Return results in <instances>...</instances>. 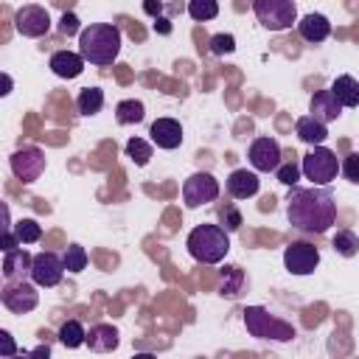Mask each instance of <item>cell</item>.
<instances>
[{
	"mask_svg": "<svg viewBox=\"0 0 359 359\" xmlns=\"http://www.w3.org/2000/svg\"><path fill=\"white\" fill-rule=\"evenodd\" d=\"M286 216L292 227L303 233H325L337 222V202L331 188H292L286 199Z\"/></svg>",
	"mask_w": 359,
	"mask_h": 359,
	"instance_id": "cell-1",
	"label": "cell"
},
{
	"mask_svg": "<svg viewBox=\"0 0 359 359\" xmlns=\"http://www.w3.org/2000/svg\"><path fill=\"white\" fill-rule=\"evenodd\" d=\"M79 53L90 65H112L121 53V28L112 22H93L79 34Z\"/></svg>",
	"mask_w": 359,
	"mask_h": 359,
	"instance_id": "cell-2",
	"label": "cell"
},
{
	"mask_svg": "<svg viewBox=\"0 0 359 359\" xmlns=\"http://www.w3.org/2000/svg\"><path fill=\"white\" fill-rule=\"evenodd\" d=\"M230 250V236L219 224H196L188 233V252L199 264H219Z\"/></svg>",
	"mask_w": 359,
	"mask_h": 359,
	"instance_id": "cell-3",
	"label": "cell"
},
{
	"mask_svg": "<svg viewBox=\"0 0 359 359\" xmlns=\"http://www.w3.org/2000/svg\"><path fill=\"white\" fill-rule=\"evenodd\" d=\"M244 325H247V331H250L252 337H258V339H278V342H286V339L294 337L292 323H286V320L269 314V311L261 309V306H250V309L244 311Z\"/></svg>",
	"mask_w": 359,
	"mask_h": 359,
	"instance_id": "cell-4",
	"label": "cell"
},
{
	"mask_svg": "<svg viewBox=\"0 0 359 359\" xmlns=\"http://www.w3.org/2000/svg\"><path fill=\"white\" fill-rule=\"evenodd\" d=\"M300 171L306 174V180H311V185H320L325 188L331 180H337V171H339V160L331 149L325 146H314L303 163H300Z\"/></svg>",
	"mask_w": 359,
	"mask_h": 359,
	"instance_id": "cell-5",
	"label": "cell"
},
{
	"mask_svg": "<svg viewBox=\"0 0 359 359\" xmlns=\"http://www.w3.org/2000/svg\"><path fill=\"white\" fill-rule=\"evenodd\" d=\"M252 11H255L258 22L269 31H286V28H292V22L297 17V8L292 0H255Z\"/></svg>",
	"mask_w": 359,
	"mask_h": 359,
	"instance_id": "cell-6",
	"label": "cell"
},
{
	"mask_svg": "<svg viewBox=\"0 0 359 359\" xmlns=\"http://www.w3.org/2000/svg\"><path fill=\"white\" fill-rule=\"evenodd\" d=\"M0 300L8 311L14 314H28L36 309L39 303V292H36V283H28V280H11L3 286L0 292Z\"/></svg>",
	"mask_w": 359,
	"mask_h": 359,
	"instance_id": "cell-7",
	"label": "cell"
},
{
	"mask_svg": "<svg viewBox=\"0 0 359 359\" xmlns=\"http://www.w3.org/2000/svg\"><path fill=\"white\" fill-rule=\"evenodd\" d=\"M219 196V182L213 174L208 171H196L191 174L185 182H182V199L188 208H199V205H208Z\"/></svg>",
	"mask_w": 359,
	"mask_h": 359,
	"instance_id": "cell-8",
	"label": "cell"
},
{
	"mask_svg": "<svg viewBox=\"0 0 359 359\" xmlns=\"http://www.w3.org/2000/svg\"><path fill=\"white\" fill-rule=\"evenodd\" d=\"M320 264V250L314 244H306V241H292L286 250H283V266L292 272V275H311Z\"/></svg>",
	"mask_w": 359,
	"mask_h": 359,
	"instance_id": "cell-9",
	"label": "cell"
},
{
	"mask_svg": "<svg viewBox=\"0 0 359 359\" xmlns=\"http://www.w3.org/2000/svg\"><path fill=\"white\" fill-rule=\"evenodd\" d=\"M65 272H67V269H65V258H59L56 252H36V255H34L31 280H34L36 286L50 289V286H56V283L62 280Z\"/></svg>",
	"mask_w": 359,
	"mask_h": 359,
	"instance_id": "cell-10",
	"label": "cell"
},
{
	"mask_svg": "<svg viewBox=\"0 0 359 359\" xmlns=\"http://www.w3.org/2000/svg\"><path fill=\"white\" fill-rule=\"evenodd\" d=\"M11 171L20 182H34L45 171V154L36 146H22L11 154Z\"/></svg>",
	"mask_w": 359,
	"mask_h": 359,
	"instance_id": "cell-11",
	"label": "cell"
},
{
	"mask_svg": "<svg viewBox=\"0 0 359 359\" xmlns=\"http://www.w3.org/2000/svg\"><path fill=\"white\" fill-rule=\"evenodd\" d=\"M14 25L22 36H31V39H39L50 31V14L42 8V6H22L17 14H14Z\"/></svg>",
	"mask_w": 359,
	"mask_h": 359,
	"instance_id": "cell-12",
	"label": "cell"
},
{
	"mask_svg": "<svg viewBox=\"0 0 359 359\" xmlns=\"http://www.w3.org/2000/svg\"><path fill=\"white\" fill-rule=\"evenodd\" d=\"M250 163L255 171H278L280 168V143L275 137H255L250 143Z\"/></svg>",
	"mask_w": 359,
	"mask_h": 359,
	"instance_id": "cell-13",
	"label": "cell"
},
{
	"mask_svg": "<svg viewBox=\"0 0 359 359\" xmlns=\"http://www.w3.org/2000/svg\"><path fill=\"white\" fill-rule=\"evenodd\" d=\"M149 135H151V143H154V146L168 149V151L182 143V126H180V121H174V118H157V121L151 123Z\"/></svg>",
	"mask_w": 359,
	"mask_h": 359,
	"instance_id": "cell-14",
	"label": "cell"
},
{
	"mask_svg": "<svg viewBox=\"0 0 359 359\" xmlns=\"http://www.w3.org/2000/svg\"><path fill=\"white\" fill-rule=\"evenodd\" d=\"M261 188V180L255 171H247V168H236L230 177H227V194L233 199H250L255 196Z\"/></svg>",
	"mask_w": 359,
	"mask_h": 359,
	"instance_id": "cell-15",
	"label": "cell"
},
{
	"mask_svg": "<svg viewBox=\"0 0 359 359\" xmlns=\"http://www.w3.org/2000/svg\"><path fill=\"white\" fill-rule=\"evenodd\" d=\"M342 115V104L334 98L331 90H320L311 95V118L320 123H331Z\"/></svg>",
	"mask_w": 359,
	"mask_h": 359,
	"instance_id": "cell-16",
	"label": "cell"
},
{
	"mask_svg": "<svg viewBox=\"0 0 359 359\" xmlns=\"http://www.w3.org/2000/svg\"><path fill=\"white\" fill-rule=\"evenodd\" d=\"M31 264H34V255H28L25 247L14 250V252H6L3 258V278L11 283V280H25V272L31 275Z\"/></svg>",
	"mask_w": 359,
	"mask_h": 359,
	"instance_id": "cell-17",
	"label": "cell"
},
{
	"mask_svg": "<svg viewBox=\"0 0 359 359\" xmlns=\"http://www.w3.org/2000/svg\"><path fill=\"white\" fill-rule=\"evenodd\" d=\"M118 328H112V325H107V323H101V325H93L90 331H87V348L90 351H95V353H109V351H115L118 348Z\"/></svg>",
	"mask_w": 359,
	"mask_h": 359,
	"instance_id": "cell-18",
	"label": "cell"
},
{
	"mask_svg": "<svg viewBox=\"0 0 359 359\" xmlns=\"http://www.w3.org/2000/svg\"><path fill=\"white\" fill-rule=\"evenodd\" d=\"M50 70L59 79H76L84 70V59H81V53H73V50H56L50 56Z\"/></svg>",
	"mask_w": 359,
	"mask_h": 359,
	"instance_id": "cell-19",
	"label": "cell"
},
{
	"mask_svg": "<svg viewBox=\"0 0 359 359\" xmlns=\"http://www.w3.org/2000/svg\"><path fill=\"white\" fill-rule=\"evenodd\" d=\"M297 31H300V36L306 39V42H323V39H328V34H331V22H328V17L325 14H306L300 22H297Z\"/></svg>",
	"mask_w": 359,
	"mask_h": 359,
	"instance_id": "cell-20",
	"label": "cell"
},
{
	"mask_svg": "<svg viewBox=\"0 0 359 359\" xmlns=\"http://www.w3.org/2000/svg\"><path fill=\"white\" fill-rule=\"evenodd\" d=\"M294 132H297V137H300L303 143H309V146H323V143H325V137H328V129H325V123L314 121L311 115H303V118H297V123H294Z\"/></svg>",
	"mask_w": 359,
	"mask_h": 359,
	"instance_id": "cell-21",
	"label": "cell"
},
{
	"mask_svg": "<svg viewBox=\"0 0 359 359\" xmlns=\"http://www.w3.org/2000/svg\"><path fill=\"white\" fill-rule=\"evenodd\" d=\"M328 90L342 107H359V81L353 76H337Z\"/></svg>",
	"mask_w": 359,
	"mask_h": 359,
	"instance_id": "cell-22",
	"label": "cell"
},
{
	"mask_svg": "<svg viewBox=\"0 0 359 359\" xmlns=\"http://www.w3.org/2000/svg\"><path fill=\"white\" fill-rule=\"evenodd\" d=\"M76 107H79V112H81L84 118L98 115L101 107H104V90H98V87H84V90L79 93V98H76Z\"/></svg>",
	"mask_w": 359,
	"mask_h": 359,
	"instance_id": "cell-23",
	"label": "cell"
},
{
	"mask_svg": "<svg viewBox=\"0 0 359 359\" xmlns=\"http://www.w3.org/2000/svg\"><path fill=\"white\" fill-rule=\"evenodd\" d=\"M115 118H118V123H123V126L140 123V121L146 118V107H143V101H137V98H126V101H121V104L115 107Z\"/></svg>",
	"mask_w": 359,
	"mask_h": 359,
	"instance_id": "cell-24",
	"label": "cell"
},
{
	"mask_svg": "<svg viewBox=\"0 0 359 359\" xmlns=\"http://www.w3.org/2000/svg\"><path fill=\"white\" fill-rule=\"evenodd\" d=\"M59 342H62L65 348H79V345H84V342H87V331H84V325H81L79 320H67V323H62V328H59Z\"/></svg>",
	"mask_w": 359,
	"mask_h": 359,
	"instance_id": "cell-25",
	"label": "cell"
},
{
	"mask_svg": "<svg viewBox=\"0 0 359 359\" xmlns=\"http://www.w3.org/2000/svg\"><path fill=\"white\" fill-rule=\"evenodd\" d=\"M334 250L342 255V258H353L359 252V236L353 230H337L334 236Z\"/></svg>",
	"mask_w": 359,
	"mask_h": 359,
	"instance_id": "cell-26",
	"label": "cell"
},
{
	"mask_svg": "<svg viewBox=\"0 0 359 359\" xmlns=\"http://www.w3.org/2000/svg\"><path fill=\"white\" fill-rule=\"evenodd\" d=\"M126 157L135 165H146L151 160V143H146L143 137H129L126 140Z\"/></svg>",
	"mask_w": 359,
	"mask_h": 359,
	"instance_id": "cell-27",
	"label": "cell"
},
{
	"mask_svg": "<svg viewBox=\"0 0 359 359\" xmlns=\"http://www.w3.org/2000/svg\"><path fill=\"white\" fill-rule=\"evenodd\" d=\"M188 14H191L196 22L213 20V17L219 14V3H216V0H191V3H188Z\"/></svg>",
	"mask_w": 359,
	"mask_h": 359,
	"instance_id": "cell-28",
	"label": "cell"
},
{
	"mask_svg": "<svg viewBox=\"0 0 359 359\" xmlns=\"http://www.w3.org/2000/svg\"><path fill=\"white\" fill-rule=\"evenodd\" d=\"M14 233H17V241L20 244H34L42 238V227L34 222V219H22L14 224Z\"/></svg>",
	"mask_w": 359,
	"mask_h": 359,
	"instance_id": "cell-29",
	"label": "cell"
},
{
	"mask_svg": "<svg viewBox=\"0 0 359 359\" xmlns=\"http://www.w3.org/2000/svg\"><path fill=\"white\" fill-rule=\"evenodd\" d=\"M62 258H65V269H67V272H73V275H76V272H81V269L87 266V252H84V247H81V244H70V247L65 250V255H62Z\"/></svg>",
	"mask_w": 359,
	"mask_h": 359,
	"instance_id": "cell-30",
	"label": "cell"
},
{
	"mask_svg": "<svg viewBox=\"0 0 359 359\" xmlns=\"http://www.w3.org/2000/svg\"><path fill=\"white\" fill-rule=\"evenodd\" d=\"M241 283H244V275H241L238 266H224L222 269V294H230V297L238 294Z\"/></svg>",
	"mask_w": 359,
	"mask_h": 359,
	"instance_id": "cell-31",
	"label": "cell"
},
{
	"mask_svg": "<svg viewBox=\"0 0 359 359\" xmlns=\"http://www.w3.org/2000/svg\"><path fill=\"white\" fill-rule=\"evenodd\" d=\"M233 50H236L233 34H216V36H210V53L224 56V53H233Z\"/></svg>",
	"mask_w": 359,
	"mask_h": 359,
	"instance_id": "cell-32",
	"label": "cell"
},
{
	"mask_svg": "<svg viewBox=\"0 0 359 359\" xmlns=\"http://www.w3.org/2000/svg\"><path fill=\"white\" fill-rule=\"evenodd\" d=\"M339 171L345 174V180H348V182L359 185V151L348 154V157H345V160L339 163Z\"/></svg>",
	"mask_w": 359,
	"mask_h": 359,
	"instance_id": "cell-33",
	"label": "cell"
},
{
	"mask_svg": "<svg viewBox=\"0 0 359 359\" xmlns=\"http://www.w3.org/2000/svg\"><path fill=\"white\" fill-rule=\"evenodd\" d=\"M275 174H278V180H280L283 185L294 188V182L300 180V165H297V163H280V168H278Z\"/></svg>",
	"mask_w": 359,
	"mask_h": 359,
	"instance_id": "cell-34",
	"label": "cell"
},
{
	"mask_svg": "<svg viewBox=\"0 0 359 359\" xmlns=\"http://www.w3.org/2000/svg\"><path fill=\"white\" fill-rule=\"evenodd\" d=\"M59 31H62L65 36L79 34V17H76V14H70V11H65V14H62V20H59Z\"/></svg>",
	"mask_w": 359,
	"mask_h": 359,
	"instance_id": "cell-35",
	"label": "cell"
},
{
	"mask_svg": "<svg viewBox=\"0 0 359 359\" xmlns=\"http://www.w3.org/2000/svg\"><path fill=\"white\" fill-rule=\"evenodd\" d=\"M222 222H224L227 230H238V227H241V213H238L236 208H224V210H222Z\"/></svg>",
	"mask_w": 359,
	"mask_h": 359,
	"instance_id": "cell-36",
	"label": "cell"
},
{
	"mask_svg": "<svg viewBox=\"0 0 359 359\" xmlns=\"http://www.w3.org/2000/svg\"><path fill=\"white\" fill-rule=\"evenodd\" d=\"M0 342H3V356H6V359L17 356V345H14V339H11V334H8L6 328L0 331Z\"/></svg>",
	"mask_w": 359,
	"mask_h": 359,
	"instance_id": "cell-37",
	"label": "cell"
},
{
	"mask_svg": "<svg viewBox=\"0 0 359 359\" xmlns=\"http://www.w3.org/2000/svg\"><path fill=\"white\" fill-rule=\"evenodd\" d=\"M31 353V359H50V348L48 345H36L34 351H28Z\"/></svg>",
	"mask_w": 359,
	"mask_h": 359,
	"instance_id": "cell-38",
	"label": "cell"
},
{
	"mask_svg": "<svg viewBox=\"0 0 359 359\" xmlns=\"http://www.w3.org/2000/svg\"><path fill=\"white\" fill-rule=\"evenodd\" d=\"M154 31H160V34H171L168 20H165V17H157V20H154Z\"/></svg>",
	"mask_w": 359,
	"mask_h": 359,
	"instance_id": "cell-39",
	"label": "cell"
},
{
	"mask_svg": "<svg viewBox=\"0 0 359 359\" xmlns=\"http://www.w3.org/2000/svg\"><path fill=\"white\" fill-rule=\"evenodd\" d=\"M143 11H146V14H160L163 6H160V3H143Z\"/></svg>",
	"mask_w": 359,
	"mask_h": 359,
	"instance_id": "cell-40",
	"label": "cell"
},
{
	"mask_svg": "<svg viewBox=\"0 0 359 359\" xmlns=\"http://www.w3.org/2000/svg\"><path fill=\"white\" fill-rule=\"evenodd\" d=\"M8 90H11V76H3V90H0V93H3V95H6V93H8Z\"/></svg>",
	"mask_w": 359,
	"mask_h": 359,
	"instance_id": "cell-41",
	"label": "cell"
},
{
	"mask_svg": "<svg viewBox=\"0 0 359 359\" xmlns=\"http://www.w3.org/2000/svg\"><path fill=\"white\" fill-rule=\"evenodd\" d=\"M132 359H157V356H154V353H135Z\"/></svg>",
	"mask_w": 359,
	"mask_h": 359,
	"instance_id": "cell-42",
	"label": "cell"
},
{
	"mask_svg": "<svg viewBox=\"0 0 359 359\" xmlns=\"http://www.w3.org/2000/svg\"><path fill=\"white\" fill-rule=\"evenodd\" d=\"M11 359H31V353H25V351H22V353H17V356H11Z\"/></svg>",
	"mask_w": 359,
	"mask_h": 359,
	"instance_id": "cell-43",
	"label": "cell"
}]
</instances>
